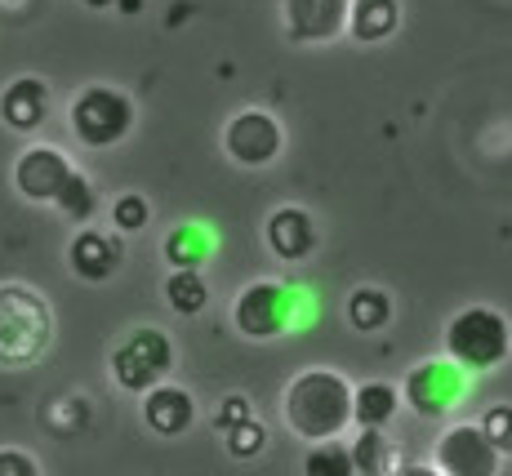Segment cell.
Instances as JSON below:
<instances>
[{"label":"cell","mask_w":512,"mask_h":476,"mask_svg":"<svg viewBox=\"0 0 512 476\" xmlns=\"http://www.w3.org/2000/svg\"><path fill=\"white\" fill-rule=\"evenodd\" d=\"M41 472V463L32 459V454L23 450H0V476H36Z\"/></svg>","instance_id":"cell-27"},{"label":"cell","mask_w":512,"mask_h":476,"mask_svg":"<svg viewBox=\"0 0 512 476\" xmlns=\"http://www.w3.org/2000/svg\"><path fill=\"white\" fill-rule=\"evenodd\" d=\"M165 299H170V307L179 316H196L210 303V285H205V276L196 272V267H174V272L165 276Z\"/></svg>","instance_id":"cell-17"},{"label":"cell","mask_w":512,"mask_h":476,"mask_svg":"<svg viewBox=\"0 0 512 476\" xmlns=\"http://www.w3.org/2000/svg\"><path fill=\"white\" fill-rule=\"evenodd\" d=\"M143 419L156 436H183L196 423V401L187 388H174V383H156L143 401Z\"/></svg>","instance_id":"cell-13"},{"label":"cell","mask_w":512,"mask_h":476,"mask_svg":"<svg viewBox=\"0 0 512 476\" xmlns=\"http://www.w3.org/2000/svg\"><path fill=\"white\" fill-rule=\"evenodd\" d=\"M147 218H152V205H147L139 192H125L121 201L112 205V223H116V232H125V236L143 232V227H147Z\"/></svg>","instance_id":"cell-24"},{"label":"cell","mask_w":512,"mask_h":476,"mask_svg":"<svg viewBox=\"0 0 512 476\" xmlns=\"http://www.w3.org/2000/svg\"><path fill=\"white\" fill-rule=\"evenodd\" d=\"M299 299L303 294L285 290L277 281H254V285H245L241 299H236L232 321L245 339H277V334H285L290 325L303 321Z\"/></svg>","instance_id":"cell-5"},{"label":"cell","mask_w":512,"mask_h":476,"mask_svg":"<svg viewBox=\"0 0 512 476\" xmlns=\"http://www.w3.org/2000/svg\"><path fill=\"white\" fill-rule=\"evenodd\" d=\"M481 428L490 432V441H495L499 450L512 454V405H495V410L481 419Z\"/></svg>","instance_id":"cell-26"},{"label":"cell","mask_w":512,"mask_h":476,"mask_svg":"<svg viewBox=\"0 0 512 476\" xmlns=\"http://www.w3.org/2000/svg\"><path fill=\"white\" fill-rule=\"evenodd\" d=\"M397 27H401V5H397V0H352L348 32L357 36L361 45L388 41Z\"/></svg>","instance_id":"cell-16"},{"label":"cell","mask_w":512,"mask_h":476,"mask_svg":"<svg viewBox=\"0 0 512 476\" xmlns=\"http://www.w3.org/2000/svg\"><path fill=\"white\" fill-rule=\"evenodd\" d=\"M210 250H214V236L196 223H183L179 232L165 241V259H170L174 267H201L205 259H210Z\"/></svg>","instance_id":"cell-20"},{"label":"cell","mask_w":512,"mask_h":476,"mask_svg":"<svg viewBox=\"0 0 512 476\" xmlns=\"http://www.w3.org/2000/svg\"><path fill=\"white\" fill-rule=\"evenodd\" d=\"M54 316L27 285H0V370H23L49 347Z\"/></svg>","instance_id":"cell-2"},{"label":"cell","mask_w":512,"mask_h":476,"mask_svg":"<svg viewBox=\"0 0 512 476\" xmlns=\"http://www.w3.org/2000/svg\"><path fill=\"white\" fill-rule=\"evenodd\" d=\"M67 263L81 281H107L125 259H121V241L112 232H98V227H81L67 245Z\"/></svg>","instance_id":"cell-12"},{"label":"cell","mask_w":512,"mask_h":476,"mask_svg":"<svg viewBox=\"0 0 512 476\" xmlns=\"http://www.w3.org/2000/svg\"><path fill=\"white\" fill-rule=\"evenodd\" d=\"M45 112H49V89H45V81H36V76H18V81L0 94V121L18 134L36 130V125L45 121Z\"/></svg>","instance_id":"cell-15"},{"label":"cell","mask_w":512,"mask_h":476,"mask_svg":"<svg viewBox=\"0 0 512 476\" xmlns=\"http://www.w3.org/2000/svg\"><path fill=\"white\" fill-rule=\"evenodd\" d=\"M81 5H85V9H112L116 0H81Z\"/></svg>","instance_id":"cell-30"},{"label":"cell","mask_w":512,"mask_h":476,"mask_svg":"<svg viewBox=\"0 0 512 476\" xmlns=\"http://www.w3.org/2000/svg\"><path fill=\"white\" fill-rule=\"evenodd\" d=\"M245 419H254L250 414V401H245V396H228V401H223V410H219V419H214V428H236V423H245Z\"/></svg>","instance_id":"cell-28"},{"label":"cell","mask_w":512,"mask_h":476,"mask_svg":"<svg viewBox=\"0 0 512 476\" xmlns=\"http://www.w3.org/2000/svg\"><path fill=\"white\" fill-rule=\"evenodd\" d=\"M72 130L85 147H116L134 130V98L112 85H90L72 103Z\"/></svg>","instance_id":"cell-4"},{"label":"cell","mask_w":512,"mask_h":476,"mask_svg":"<svg viewBox=\"0 0 512 476\" xmlns=\"http://www.w3.org/2000/svg\"><path fill=\"white\" fill-rule=\"evenodd\" d=\"M268 245L272 254L285 263H303L312 250H317V227H312V214L299 210V205H285L268 218Z\"/></svg>","instance_id":"cell-14"},{"label":"cell","mask_w":512,"mask_h":476,"mask_svg":"<svg viewBox=\"0 0 512 476\" xmlns=\"http://www.w3.org/2000/svg\"><path fill=\"white\" fill-rule=\"evenodd\" d=\"M352 463L366 476H383L392 468V445L383 436V428H361V436L352 441Z\"/></svg>","instance_id":"cell-22"},{"label":"cell","mask_w":512,"mask_h":476,"mask_svg":"<svg viewBox=\"0 0 512 476\" xmlns=\"http://www.w3.org/2000/svg\"><path fill=\"white\" fill-rule=\"evenodd\" d=\"M464 392H468V370L455 356H450V361H423L406 379V396L423 419H441Z\"/></svg>","instance_id":"cell-9"},{"label":"cell","mask_w":512,"mask_h":476,"mask_svg":"<svg viewBox=\"0 0 512 476\" xmlns=\"http://www.w3.org/2000/svg\"><path fill=\"white\" fill-rule=\"evenodd\" d=\"M170 365H174V347L170 334L161 330H134L112 352V374L125 392H152L156 383H165Z\"/></svg>","instance_id":"cell-6"},{"label":"cell","mask_w":512,"mask_h":476,"mask_svg":"<svg viewBox=\"0 0 512 476\" xmlns=\"http://www.w3.org/2000/svg\"><path fill=\"white\" fill-rule=\"evenodd\" d=\"M303 468H308L312 476H348V472H357V463H352V450H348V445L321 441L317 450L303 459Z\"/></svg>","instance_id":"cell-23"},{"label":"cell","mask_w":512,"mask_h":476,"mask_svg":"<svg viewBox=\"0 0 512 476\" xmlns=\"http://www.w3.org/2000/svg\"><path fill=\"white\" fill-rule=\"evenodd\" d=\"M263 441H268V432H263V423H254V419L228 428V454H236V459H254V454L263 450Z\"/></svg>","instance_id":"cell-25"},{"label":"cell","mask_w":512,"mask_h":476,"mask_svg":"<svg viewBox=\"0 0 512 476\" xmlns=\"http://www.w3.org/2000/svg\"><path fill=\"white\" fill-rule=\"evenodd\" d=\"M223 147H228V156L236 165H245V170H263V165H272L281 156L285 147V134H281V121L268 112H236L228 121V134H223Z\"/></svg>","instance_id":"cell-8"},{"label":"cell","mask_w":512,"mask_h":476,"mask_svg":"<svg viewBox=\"0 0 512 476\" xmlns=\"http://www.w3.org/2000/svg\"><path fill=\"white\" fill-rule=\"evenodd\" d=\"M285 32L299 45H326L348 32L352 0H281Z\"/></svg>","instance_id":"cell-10"},{"label":"cell","mask_w":512,"mask_h":476,"mask_svg":"<svg viewBox=\"0 0 512 476\" xmlns=\"http://www.w3.org/2000/svg\"><path fill=\"white\" fill-rule=\"evenodd\" d=\"M67 178H72V161H67L58 147H27V152L18 156V165H14V183H18V192H23L27 201L54 205Z\"/></svg>","instance_id":"cell-11"},{"label":"cell","mask_w":512,"mask_h":476,"mask_svg":"<svg viewBox=\"0 0 512 476\" xmlns=\"http://www.w3.org/2000/svg\"><path fill=\"white\" fill-rule=\"evenodd\" d=\"M401 396L392 383H361L357 388V428H388Z\"/></svg>","instance_id":"cell-19"},{"label":"cell","mask_w":512,"mask_h":476,"mask_svg":"<svg viewBox=\"0 0 512 476\" xmlns=\"http://www.w3.org/2000/svg\"><path fill=\"white\" fill-rule=\"evenodd\" d=\"M446 352L455 356L468 374L504 365L512 352V330H508L504 312H495V307H464V312L446 325Z\"/></svg>","instance_id":"cell-3"},{"label":"cell","mask_w":512,"mask_h":476,"mask_svg":"<svg viewBox=\"0 0 512 476\" xmlns=\"http://www.w3.org/2000/svg\"><path fill=\"white\" fill-rule=\"evenodd\" d=\"M392 321V299L383 290H374V285H361V290H352L348 299V325L361 334H374L383 330V325Z\"/></svg>","instance_id":"cell-18"},{"label":"cell","mask_w":512,"mask_h":476,"mask_svg":"<svg viewBox=\"0 0 512 476\" xmlns=\"http://www.w3.org/2000/svg\"><path fill=\"white\" fill-rule=\"evenodd\" d=\"M499 459H504V450L490 441L481 423H455L437 441V468L446 476H495Z\"/></svg>","instance_id":"cell-7"},{"label":"cell","mask_w":512,"mask_h":476,"mask_svg":"<svg viewBox=\"0 0 512 476\" xmlns=\"http://www.w3.org/2000/svg\"><path fill=\"white\" fill-rule=\"evenodd\" d=\"M116 9H121V14H139L143 0H116Z\"/></svg>","instance_id":"cell-29"},{"label":"cell","mask_w":512,"mask_h":476,"mask_svg":"<svg viewBox=\"0 0 512 476\" xmlns=\"http://www.w3.org/2000/svg\"><path fill=\"white\" fill-rule=\"evenodd\" d=\"M285 423L303 441H334L357 423V388L339 370H303L285 388Z\"/></svg>","instance_id":"cell-1"},{"label":"cell","mask_w":512,"mask_h":476,"mask_svg":"<svg viewBox=\"0 0 512 476\" xmlns=\"http://www.w3.org/2000/svg\"><path fill=\"white\" fill-rule=\"evenodd\" d=\"M54 205H58V214H63L67 223H90L94 210H98V192H94V183L81 170H72V178L63 183V192H58Z\"/></svg>","instance_id":"cell-21"}]
</instances>
